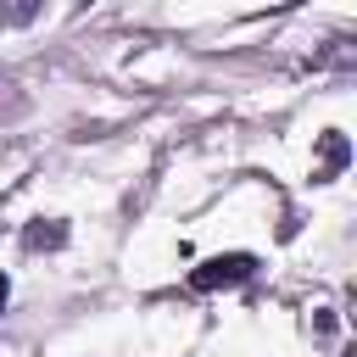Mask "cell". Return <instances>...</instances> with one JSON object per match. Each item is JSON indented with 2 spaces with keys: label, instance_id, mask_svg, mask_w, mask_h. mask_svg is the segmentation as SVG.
Here are the masks:
<instances>
[{
  "label": "cell",
  "instance_id": "6da1fadb",
  "mask_svg": "<svg viewBox=\"0 0 357 357\" xmlns=\"http://www.w3.org/2000/svg\"><path fill=\"white\" fill-rule=\"evenodd\" d=\"M257 273V257L251 251H229V257H206L195 273H190V290H229V284H245Z\"/></svg>",
  "mask_w": 357,
  "mask_h": 357
},
{
  "label": "cell",
  "instance_id": "277c9868",
  "mask_svg": "<svg viewBox=\"0 0 357 357\" xmlns=\"http://www.w3.org/2000/svg\"><path fill=\"white\" fill-rule=\"evenodd\" d=\"M6 296H11V279H6V273H0V307H6Z\"/></svg>",
  "mask_w": 357,
  "mask_h": 357
},
{
  "label": "cell",
  "instance_id": "3957f363",
  "mask_svg": "<svg viewBox=\"0 0 357 357\" xmlns=\"http://www.w3.org/2000/svg\"><path fill=\"white\" fill-rule=\"evenodd\" d=\"M335 167H346V139H340V134H324V167H318L312 178H329Z\"/></svg>",
  "mask_w": 357,
  "mask_h": 357
},
{
  "label": "cell",
  "instance_id": "7a4b0ae2",
  "mask_svg": "<svg viewBox=\"0 0 357 357\" xmlns=\"http://www.w3.org/2000/svg\"><path fill=\"white\" fill-rule=\"evenodd\" d=\"M61 240H67V229H61V223H45V218H39V223H28V234H22V245H28V251H56Z\"/></svg>",
  "mask_w": 357,
  "mask_h": 357
}]
</instances>
